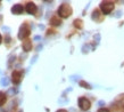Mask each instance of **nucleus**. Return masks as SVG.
<instances>
[{"mask_svg":"<svg viewBox=\"0 0 124 112\" xmlns=\"http://www.w3.org/2000/svg\"><path fill=\"white\" fill-rule=\"evenodd\" d=\"M31 48H32V44H31L30 40H25L24 42H23V49H24L25 52L31 50Z\"/></svg>","mask_w":124,"mask_h":112,"instance_id":"1a4fd4ad","label":"nucleus"},{"mask_svg":"<svg viewBox=\"0 0 124 112\" xmlns=\"http://www.w3.org/2000/svg\"><path fill=\"white\" fill-rule=\"evenodd\" d=\"M19 112H23V111H19Z\"/></svg>","mask_w":124,"mask_h":112,"instance_id":"aec40b11","label":"nucleus"},{"mask_svg":"<svg viewBox=\"0 0 124 112\" xmlns=\"http://www.w3.org/2000/svg\"><path fill=\"white\" fill-rule=\"evenodd\" d=\"M21 79H22V72L21 71H14L13 72V75H11V81L13 84H19L21 82Z\"/></svg>","mask_w":124,"mask_h":112,"instance_id":"39448f33","label":"nucleus"},{"mask_svg":"<svg viewBox=\"0 0 124 112\" xmlns=\"http://www.w3.org/2000/svg\"><path fill=\"white\" fill-rule=\"evenodd\" d=\"M98 112H109V111L107 110V109H101V110H99Z\"/></svg>","mask_w":124,"mask_h":112,"instance_id":"2eb2a0df","label":"nucleus"},{"mask_svg":"<svg viewBox=\"0 0 124 112\" xmlns=\"http://www.w3.org/2000/svg\"><path fill=\"white\" fill-rule=\"evenodd\" d=\"M57 13H58V15H59L60 17L67 19L68 16H71V14H72V7L68 4H63L58 8V11H57Z\"/></svg>","mask_w":124,"mask_h":112,"instance_id":"f257e3e1","label":"nucleus"},{"mask_svg":"<svg viewBox=\"0 0 124 112\" xmlns=\"http://www.w3.org/2000/svg\"><path fill=\"white\" fill-rule=\"evenodd\" d=\"M50 23L53 24V25H60V19H58L57 17H53V19H50Z\"/></svg>","mask_w":124,"mask_h":112,"instance_id":"9d476101","label":"nucleus"},{"mask_svg":"<svg viewBox=\"0 0 124 112\" xmlns=\"http://www.w3.org/2000/svg\"><path fill=\"white\" fill-rule=\"evenodd\" d=\"M92 19L93 21H96V22H101L102 21V15L99 13V10H93V13H92Z\"/></svg>","mask_w":124,"mask_h":112,"instance_id":"6e6552de","label":"nucleus"},{"mask_svg":"<svg viewBox=\"0 0 124 112\" xmlns=\"http://www.w3.org/2000/svg\"><path fill=\"white\" fill-rule=\"evenodd\" d=\"M99 105H104V101H100V102H99Z\"/></svg>","mask_w":124,"mask_h":112,"instance_id":"f3484780","label":"nucleus"},{"mask_svg":"<svg viewBox=\"0 0 124 112\" xmlns=\"http://www.w3.org/2000/svg\"><path fill=\"white\" fill-rule=\"evenodd\" d=\"M79 106H80L81 110L86 111V110H89L90 106H91L90 101H89V100H86L85 97H81V98H79Z\"/></svg>","mask_w":124,"mask_h":112,"instance_id":"20e7f679","label":"nucleus"},{"mask_svg":"<svg viewBox=\"0 0 124 112\" xmlns=\"http://www.w3.org/2000/svg\"><path fill=\"white\" fill-rule=\"evenodd\" d=\"M100 9H101L104 15H108L114 9V2H112V1H102L101 5H100Z\"/></svg>","mask_w":124,"mask_h":112,"instance_id":"f03ea898","label":"nucleus"},{"mask_svg":"<svg viewBox=\"0 0 124 112\" xmlns=\"http://www.w3.org/2000/svg\"><path fill=\"white\" fill-rule=\"evenodd\" d=\"M74 25H75L78 29H82V26H83L82 21H81V19H75V21H74Z\"/></svg>","mask_w":124,"mask_h":112,"instance_id":"f8f14e48","label":"nucleus"},{"mask_svg":"<svg viewBox=\"0 0 124 112\" xmlns=\"http://www.w3.org/2000/svg\"><path fill=\"white\" fill-rule=\"evenodd\" d=\"M30 36V28L26 23H24L21 28H19V32H18V38L19 39H25L26 37Z\"/></svg>","mask_w":124,"mask_h":112,"instance_id":"7ed1b4c3","label":"nucleus"},{"mask_svg":"<svg viewBox=\"0 0 124 112\" xmlns=\"http://www.w3.org/2000/svg\"><path fill=\"white\" fill-rule=\"evenodd\" d=\"M80 86H82L83 88H86V89H90L91 87L89 84H86L85 81H80Z\"/></svg>","mask_w":124,"mask_h":112,"instance_id":"ddd939ff","label":"nucleus"},{"mask_svg":"<svg viewBox=\"0 0 124 112\" xmlns=\"http://www.w3.org/2000/svg\"><path fill=\"white\" fill-rule=\"evenodd\" d=\"M23 10H24V8H23L22 5H15L14 7L11 8V13L13 14H15V15H18V14H22Z\"/></svg>","mask_w":124,"mask_h":112,"instance_id":"423d86ee","label":"nucleus"},{"mask_svg":"<svg viewBox=\"0 0 124 112\" xmlns=\"http://www.w3.org/2000/svg\"><path fill=\"white\" fill-rule=\"evenodd\" d=\"M26 11L29 14H35V11H37V6L33 4V2H29L26 5Z\"/></svg>","mask_w":124,"mask_h":112,"instance_id":"0eeeda50","label":"nucleus"},{"mask_svg":"<svg viewBox=\"0 0 124 112\" xmlns=\"http://www.w3.org/2000/svg\"><path fill=\"white\" fill-rule=\"evenodd\" d=\"M1 40H2V39H1V36H0V44H1Z\"/></svg>","mask_w":124,"mask_h":112,"instance_id":"6ab92c4d","label":"nucleus"},{"mask_svg":"<svg viewBox=\"0 0 124 112\" xmlns=\"http://www.w3.org/2000/svg\"><path fill=\"white\" fill-rule=\"evenodd\" d=\"M1 19H2V16L0 15V22H1Z\"/></svg>","mask_w":124,"mask_h":112,"instance_id":"a211bd4d","label":"nucleus"},{"mask_svg":"<svg viewBox=\"0 0 124 112\" xmlns=\"http://www.w3.org/2000/svg\"><path fill=\"white\" fill-rule=\"evenodd\" d=\"M57 112H67L66 110H64V109H60V110H58Z\"/></svg>","mask_w":124,"mask_h":112,"instance_id":"dca6fc26","label":"nucleus"},{"mask_svg":"<svg viewBox=\"0 0 124 112\" xmlns=\"http://www.w3.org/2000/svg\"><path fill=\"white\" fill-rule=\"evenodd\" d=\"M5 102H6V95H5L4 93H1V92H0V106H1V105H4Z\"/></svg>","mask_w":124,"mask_h":112,"instance_id":"9b49d317","label":"nucleus"},{"mask_svg":"<svg viewBox=\"0 0 124 112\" xmlns=\"http://www.w3.org/2000/svg\"><path fill=\"white\" fill-rule=\"evenodd\" d=\"M0 84H1V85H5V86H7V85H8V79H7V78L1 79V81H0Z\"/></svg>","mask_w":124,"mask_h":112,"instance_id":"4468645a","label":"nucleus"}]
</instances>
